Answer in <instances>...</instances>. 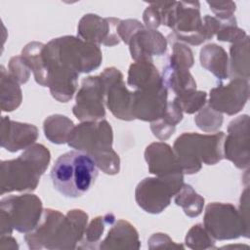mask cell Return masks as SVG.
<instances>
[{
	"instance_id": "6da1fadb",
	"label": "cell",
	"mask_w": 250,
	"mask_h": 250,
	"mask_svg": "<svg viewBox=\"0 0 250 250\" xmlns=\"http://www.w3.org/2000/svg\"><path fill=\"white\" fill-rule=\"evenodd\" d=\"M88 225V214L81 209L69 210L65 215L58 210H43L37 226L26 232L24 240L29 249H75L82 240Z\"/></svg>"
},
{
	"instance_id": "7a4b0ae2",
	"label": "cell",
	"mask_w": 250,
	"mask_h": 250,
	"mask_svg": "<svg viewBox=\"0 0 250 250\" xmlns=\"http://www.w3.org/2000/svg\"><path fill=\"white\" fill-rule=\"evenodd\" d=\"M113 132L104 120L81 122L71 132L67 145L89 154L99 169L107 175H116L120 170L119 155L112 148Z\"/></svg>"
},
{
	"instance_id": "3957f363",
	"label": "cell",
	"mask_w": 250,
	"mask_h": 250,
	"mask_svg": "<svg viewBox=\"0 0 250 250\" xmlns=\"http://www.w3.org/2000/svg\"><path fill=\"white\" fill-rule=\"evenodd\" d=\"M51 159L49 149L34 144L18 158L4 160L0 165V193L12 191H32L47 170Z\"/></svg>"
},
{
	"instance_id": "277c9868",
	"label": "cell",
	"mask_w": 250,
	"mask_h": 250,
	"mask_svg": "<svg viewBox=\"0 0 250 250\" xmlns=\"http://www.w3.org/2000/svg\"><path fill=\"white\" fill-rule=\"evenodd\" d=\"M54 188L66 197L76 198L87 192L98 177L95 160L80 150L67 151L55 161L50 173Z\"/></svg>"
},
{
	"instance_id": "5b68a950",
	"label": "cell",
	"mask_w": 250,
	"mask_h": 250,
	"mask_svg": "<svg viewBox=\"0 0 250 250\" xmlns=\"http://www.w3.org/2000/svg\"><path fill=\"white\" fill-rule=\"evenodd\" d=\"M224 132L210 135L198 133H183L173 146V150L184 174L197 173L202 163L214 165L224 158Z\"/></svg>"
},
{
	"instance_id": "8992f818",
	"label": "cell",
	"mask_w": 250,
	"mask_h": 250,
	"mask_svg": "<svg viewBox=\"0 0 250 250\" xmlns=\"http://www.w3.org/2000/svg\"><path fill=\"white\" fill-rule=\"evenodd\" d=\"M43 52L48 62L59 64L78 74L97 69L103 60L99 45L71 35L50 40L45 44Z\"/></svg>"
},
{
	"instance_id": "52a82bcc",
	"label": "cell",
	"mask_w": 250,
	"mask_h": 250,
	"mask_svg": "<svg viewBox=\"0 0 250 250\" xmlns=\"http://www.w3.org/2000/svg\"><path fill=\"white\" fill-rule=\"evenodd\" d=\"M160 8L161 24L170 27L169 35L175 40L190 45H200L207 40L198 1L157 2Z\"/></svg>"
},
{
	"instance_id": "ba28073f",
	"label": "cell",
	"mask_w": 250,
	"mask_h": 250,
	"mask_svg": "<svg viewBox=\"0 0 250 250\" xmlns=\"http://www.w3.org/2000/svg\"><path fill=\"white\" fill-rule=\"evenodd\" d=\"M43 206L41 199L32 193L9 195L0 200V234L10 235L16 229L26 233L39 223Z\"/></svg>"
},
{
	"instance_id": "9c48e42d",
	"label": "cell",
	"mask_w": 250,
	"mask_h": 250,
	"mask_svg": "<svg viewBox=\"0 0 250 250\" xmlns=\"http://www.w3.org/2000/svg\"><path fill=\"white\" fill-rule=\"evenodd\" d=\"M203 226L215 240L236 239L241 235L249 237V226L230 203H209L205 208Z\"/></svg>"
},
{
	"instance_id": "30bf717a",
	"label": "cell",
	"mask_w": 250,
	"mask_h": 250,
	"mask_svg": "<svg viewBox=\"0 0 250 250\" xmlns=\"http://www.w3.org/2000/svg\"><path fill=\"white\" fill-rule=\"evenodd\" d=\"M183 185L158 177L145 178L136 187V202L146 212L159 214L169 206L172 196Z\"/></svg>"
},
{
	"instance_id": "8fae6325",
	"label": "cell",
	"mask_w": 250,
	"mask_h": 250,
	"mask_svg": "<svg viewBox=\"0 0 250 250\" xmlns=\"http://www.w3.org/2000/svg\"><path fill=\"white\" fill-rule=\"evenodd\" d=\"M104 103V86L101 76H88L82 79L72 112L81 122L101 120L105 115Z\"/></svg>"
},
{
	"instance_id": "7c38bea8",
	"label": "cell",
	"mask_w": 250,
	"mask_h": 250,
	"mask_svg": "<svg viewBox=\"0 0 250 250\" xmlns=\"http://www.w3.org/2000/svg\"><path fill=\"white\" fill-rule=\"evenodd\" d=\"M104 86L105 104L110 112L118 119L134 120L132 113V96L124 83L123 74L116 67H106L100 74Z\"/></svg>"
},
{
	"instance_id": "4fadbf2b",
	"label": "cell",
	"mask_w": 250,
	"mask_h": 250,
	"mask_svg": "<svg viewBox=\"0 0 250 250\" xmlns=\"http://www.w3.org/2000/svg\"><path fill=\"white\" fill-rule=\"evenodd\" d=\"M224 158L239 169H248L250 164L249 116L242 114L231 120L224 141Z\"/></svg>"
},
{
	"instance_id": "5bb4252c",
	"label": "cell",
	"mask_w": 250,
	"mask_h": 250,
	"mask_svg": "<svg viewBox=\"0 0 250 250\" xmlns=\"http://www.w3.org/2000/svg\"><path fill=\"white\" fill-rule=\"evenodd\" d=\"M249 98V82L243 78H231L224 85L220 83L210 90L208 104L215 110L228 115L238 113Z\"/></svg>"
},
{
	"instance_id": "9a60e30c",
	"label": "cell",
	"mask_w": 250,
	"mask_h": 250,
	"mask_svg": "<svg viewBox=\"0 0 250 250\" xmlns=\"http://www.w3.org/2000/svg\"><path fill=\"white\" fill-rule=\"evenodd\" d=\"M121 20L117 18H102L96 14L84 15L77 26V37L92 44L115 46L119 44L120 37L117 26Z\"/></svg>"
},
{
	"instance_id": "2e32d148",
	"label": "cell",
	"mask_w": 250,
	"mask_h": 250,
	"mask_svg": "<svg viewBox=\"0 0 250 250\" xmlns=\"http://www.w3.org/2000/svg\"><path fill=\"white\" fill-rule=\"evenodd\" d=\"M145 159L148 172L158 178L184 181V173L173 148L166 143L155 142L146 147Z\"/></svg>"
},
{
	"instance_id": "e0dca14e",
	"label": "cell",
	"mask_w": 250,
	"mask_h": 250,
	"mask_svg": "<svg viewBox=\"0 0 250 250\" xmlns=\"http://www.w3.org/2000/svg\"><path fill=\"white\" fill-rule=\"evenodd\" d=\"M168 92L163 84L146 90H135L132 96V113L135 119L155 121L165 112Z\"/></svg>"
},
{
	"instance_id": "ac0fdd59",
	"label": "cell",
	"mask_w": 250,
	"mask_h": 250,
	"mask_svg": "<svg viewBox=\"0 0 250 250\" xmlns=\"http://www.w3.org/2000/svg\"><path fill=\"white\" fill-rule=\"evenodd\" d=\"M1 146L11 152L26 149L34 145L38 138L35 125L11 120L9 116H2L0 130Z\"/></svg>"
},
{
	"instance_id": "d6986e66",
	"label": "cell",
	"mask_w": 250,
	"mask_h": 250,
	"mask_svg": "<svg viewBox=\"0 0 250 250\" xmlns=\"http://www.w3.org/2000/svg\"><path fill=\"white\" fill-rule=\"evenodd\" d=\"M132 59L152 60V56H162L167 51V39L156 29L144 28L136 32L129 41Z\"/></svg>"
},
{
	"instance_id": "ffe728a7",
	"label": "cell",
	"mask_w": 250,
	"mask_h": 250,
	"mask_svg": "<svg viewBox=\"0 0 250 250\" xmlns=\"http://www.w3.org/2000/svg\"><path fill=\"white\" fill-rule=\"evenodd\" d=\"M47 62L48 86L53 98L62 103L72 99L78 87L79 74L53 62Z\"/></svg>"
},
{
	"instance_id": "44dd1931",
	"label": "cell",
	"mask_w": 250,
	"mask_h": 250,
	"mask_svg": "<svg viewBox=\"0 0 250 250\" xmlns=\"http://www.w3.org/2000/svg\"><path fill=\"white\" fill-rule=\"evenodd\" d=\"M141 242L135 227L125 220H118L109 229L107 235L100 241L99 249H139Z\"/></svg>"
},
{
	"instance_id": "7402d4cb",
	"label": "cell",
	"mask_w": 250,
	"mask_h": 250,
	"mask_svg": "<svg viewBox=\"0 0 250 250\" xmlns=\"http://www.w3.org/2000/svg\"><path fill=\"white\" fill-rule=\"evenodd\" d=\"M162 82L152 60H140L129 66L127 84L136 90H146Z\"/></svg>"
},
{
	"instance_id": "603a6c76",
	"label": "cell",
	"mask_w": 250,
	"mask_h": 250,
	"mask_svg": "<svg viewBox=\"0 0 250 250\" xmlns=\"http://www.w3.org/2000/svg\"><path fill=\"white\" fill-rule=\"evenodd\" d=\"M200 64L218 79L229 78V56L222 46L211 43L200 50Z\"/></svg>"
},
{
	"instance_id": "cb8c5ba5",
	"label": "cell",
	"mask_w": 250,
	"mask_h": 250,
	"mask_svg": "<svg viewBox=\"0 0 250 250\" xmlns=\"http://www.w3.org/2000/svg\"><path fill=\"white\" fill-rule=\"evenodd\" d=\"M249 76V37L247 35L246 37L231 43L229 59V77L248 80Z\"/></svg>"
},
{
	"instance_id": "d4e9b609",
	"label": "cell",
	"mask_w": 250,
	"mask_h": 250,
	"mask_svg": "<svg viewBox=\"0 0 250 250\" xmlns=\"http://www.w3.org/2000/svg\"><path fill=\"white\" fill-rule=\"evenodd\" d=\"M45 44L32 41L26 44L21 50V58L32 71L35 81L44 87L48 86V66L44 57Z\"/></svg>"
},
{
	"instance_id": "484cf974",
	"label": "cell",
	"mask_w": 250,
	"mask_h": 250,
	"mask_svg": "<svg viewBox=\"0 0 250 250\" xmlns=\"http://www.w3.org/2000/svg\"><path fill=\"white\" fill-rule=\"evenodd\" d=\"M161 78L165 87L172 90L176 96L196 90V82L188 68L168 63L163 68Z\"/></svg>"
},
{
	"instance_id": "4316f807",
	"label": "cell",
	"mask_w": 250,
	"mask_h": 250,
	"mask_svg": "<svg viewBox=\"0 0 250 250\" xmlns=\"http://www.w3.org/2000/svg\"><path fill=\"white\" fill-rule=\"evenodd\" d=\"M183 119V111L173 100L167 103L165 112L155 121L150 122V130L160 141L169 139L175 132L176 125Z\"/></svg>"
},
{
	"instance_id": "83f0119b",
	"label": "cell",
	"mask_w": 250,
	"mask_h": 250,
	"mask_svg": "<svg viewBox=\"0 0 250 250\" xmlns=\"http://www.w3.org/2000/svg\"><path fill=\"white\" fill-rule=\"evenodd\" d=\"M0 78V104L2 111H13L17 109L22 101V92L20 83L1 65Z\"/></svg>"
},
{
	"instance_id": "f1b7e54d",
	"label": "cell",
	"mask_w": 250,
	"mask_h": 250,
	"mask_svg": "<svg viewBox=\"0 0 250 250\" xmlns=\"http://www.w3.org/2000/svg\"><path fill=\"white\" fill-rule=\"evenodd\" d=\"M74 127L73 121L62 114L50 115L43 123L45 137L56 145L67 143Z\"/></svg>"
},
{
	"instance_id": "f546056e",
	"label": "cell",
	"mask_w": 250,
	"mask_h": 250,
	"mask_svg": "<svg viewBox=\"0 0 250 250\" xmlns=\"http://www.w3.org/2000/svg\"><path fill=\"white\" fill-rule=\"evenodd\" d=\"M115 223V216L112 213H107L104 216L94 218L89 225H87L84 236L80 241L79 249H97L100 244L101 237L106 226H112Z\"/></svg>"
},
{
	"instance_id": "4dcf8cb0",
	"label": "cell",
	"mask_w": 250,
	"mask_h": 250,
	"mask_svg": "<svg viewBox=\"0 0 250 250\" xmlns=\"http://www.w3.org/2000/svg\"><path fill=\"white\" fill-rule=\"evenodd\" d=\"M174 196L176 205L182 207L188 217L195 218L202 213L204 198L198 194L190 185L184 184Z\"/></svg>"
},
{
	"instance_id": "1f68e13d",
	"label": "cell",
	"mask_w": 250,
	"mask_h": 250,
	"mask_svg": "<svg viewBox=\"0 0 250 250\" xmlns=\"http://www.w3.org/2000/svg\"><path fill=\"white\" fill-rule=\"evenodd\" d=\"M216 240L206 230L203 225L196 224L187 232L185 244L190 249H215Z\"/></svg>"
},
{
	"instance_id": "d6a6232c",
	"label": "cell",
	"mask_w": 250,
	"mask_h": 250,
	"mask_svg": "<svg viewBox=\"0 0 250 250\" xmlns=\"http://www.w3.org/2000/svg\"><path fill=\"white\" fill-rule=\"evenodd\" d=\"M174 101L178 104L183 112L188 114L199 111L207 102V94L204 91L191 90L176 96Z\"/></svg>"
},
{
	"instance_id": "836d02e7",
	"label": "cell",
	"mask_w": 250,
	"mask_h": 250,
	"mask_svg": "<svg viewBox=\"0 0 250 250\" xmlns=\"http://www.w3.org/2000/svg\"><path fill=\"white\" fill-rule=\"evenodd\" d=\"M223 121V114L213 109L209 104L203 106L194 117L197 127L207 133L217 132L221 128Z\"/></svg>"
},
{
	"instance_id": "e575fe53",
	"label": "cell",
	"mask_w": 250,
	"mask_h": 250,
	"mask_svg": "<svg viewBox=\"0 0 250 250\" xmlns=\"http://www.w3.org/2000/svg\"><path fill=\"white\" fill-rule=\"evenodd\" d=\"M168 40L172 47V53L169 58V63L189 69L194 62L193 54L190 48L183 42L175 40L168 35Z\"/></svg>"
},
{
	"instance_id": "d590c367",
	"label": "cell",
	"mask_w": 250,
	"mask_h": 250,
	"mask_svg": "<svg viewBox=\"0 0 250 250\" xmlns=\"http://www.w3.org/2000/svg\"><path fill=\"white\" fill-rule=\"evenodd\" d=\"M222 21V25L216 34L217 39L219 41L233 43L247 36L246 32L237 26L235 17H232L228 21Z\"/></svg>"
},
{
	"instance_id": "8d00e7d4",
	"label": "cell",
	"mask_w": 250,
	"mask_h": 250,
	"mask_svg": "<svg viewBox=\"0 0 250 250\" xmlns=\"http://www.w3.org/2000/svg\"><path fill=\"white\" fill-rule=\"evenodd\" d=\"M9 72L10 74L20 83L24 84L30 77V69L21 58V56H15L11 58L9 62Z\"/></svg>"
},
{
	"instance_id": "74e56055",
	"label": "cell",
	"mask_w": 250,
	"mask_h": 250,
	"mask_svg": "<svg viewBox=\"0 0 250 250\" xmlns=\"http://www.w3.org/2000/svg\"><path fill=\"white\" fill-rule=\"evenodd\" d=\"M144 28L145 25L140 21L128 19L119 21L117 26V33L120 37V40H122L125 44L128 45L132 36L139 30Z\"/></svg>"
},
{
	"instance_id": "f35d334b",
	"label": "cell",
	"mask_w": 250,
	"mask_h": 250,
	"mask_svg": "<svg viewBox=\"0 0 250 250\" xmlns=\"http://www.w3.org/2000/svg\"><path fill=\"white\" fill-rule=\"evenodd\" d=\"M207 4L209 5L211 11L215 14V18H217L220 21H228L231 19L235 12L236 5L232 1H227V2H210L207 1Z\"/></svg>"
},
{
	"instance_id": "ab89813d",
	"label": "cell",
	"mask_w": 250,
	"mask_h": 250,
	"mask_svg": "<svg viewBox=\"0 0 250 250\" xmlns=\"http://www.w3.org/2000/svg\"><path fill=\"white\" fill-rule=\"evenodd\" d=\"M149 249H184V245L174 242L169 235L162 232L153 233L147 241Z\"/></svg>"
},
{
	"instance_id": "60d3db41",
	"label": "cell",
	"mask_w": 250,
	"mask_h": 250,
	"mask_svg": "<svg viewBox=\"0 0 250 250\" xmlns=\"http://www.w3.org/2000/svg\"><path fill=\"white\" fill-rule=\"evenodd\" d=\"M143 20H144L146 28H148V29H156L159 25H161L160 8L157 2L150 3L146 8L143 14Z\"/></svg>"
},
{
	"instance_id": "b9f144b4",
	"label": "cell",
	"mask_w": 250,
	"mask_h": 250,
	"mask_svg": "<svg viewBox=\"0 0 250 250\" xmlns=\"http://www.w3.org/2000/svg\"><path fill=\"white\" fill-rule=\"evenodd\" d=\"M202 23H203V28H204V32L207 40L211 39L214 35H216L222 25V21L220 20H218L215 17H211L209 15H206L203 18Z\"/></svg>"
},
{
	"instance_id": "7bdbcfd3",
	"label": "cell",
	"mask_w": 250,
	"mask_h": 250,
	"mask_svg": "<svg viewBox=\"0 0 250 250\" xmlns=\"http://www.w3.org/2000/svg\"><path fill=\"white\" fill-rule=\"evenodd\" d=\"M238 211L244 223L247 226H249V188L248 187H246L243 192L241 193Z\"/></svg>"
},
{
	"instance_id": "ee69618b",
	"label": "cell",
	"mask_w": 250,
	"mask_h": 250,
	"mask_svg": "<svg viewBox=\"0 0 250 250\" xmlns=\"http://www.w3.org/2000/svg\"><path fill=\"white\" fill-rule=\"evenodd\" d=\"M0 249H9V250H15L19 249V245L17 243V240L10 235H1L0 238Z\"/></svg>"
}]
</instances>
